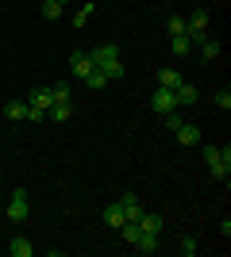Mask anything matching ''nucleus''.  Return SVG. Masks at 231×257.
Returning a JSON list of instances; mask_svg holds the SVG:
<instances>
[{
  "mask_svg": "<svg viewBox=\"0 0 231 257\" xmlns=\"http://www.w3.org/2000/svg\"><path fill=\"white\" fill-rule=\"evenodd\" d=\"M162 123H166V127H170V131H177V127H181V123H185V119H181V111H177V107H174V111H166V115H162Z\"/></svg>",
  "mask_w": 231,
  "mask_h": 257,
  "instance_id": "393cba45",
  "label": "nucleus"
},
{
  "mask_svg": "<svg viewBox=\"0 0 231 257\" xmlns=\"http://www.w3.org/2000/svg\"><path fill=\"white\" fill-rule=\"evenodd\" d=\"M166 35L174 39V35H185V16H170L166 20Z\"/></svg>",
  "mask_w": 231,
  "mask_h": 257,
  "instance_id": "aec40b11",
  "label": "nucleus"
},
{
  "mask_svg": "<svg viewBox=\"0 0 231 257\" xmlns=\"http://www.w3.org/2000/svg\"><path fill=\"white\" fill-rule=\"evenodd\" d=\"M31 215V200H27V188H12V200H8V219L12 223H23Z\"/></svg>",
  "mask_w": 231,
  "mask_h": 257,
  "instance_id": "7ed1b4c3",
  "label": "nucleus"
},
{
  "mask_svg": "<svg viewBox=\"0 0 231 257\" xmlns=\"http://www.w3.org/2000/svg\"><path fill=\"white\" fill-rule=\"evenodd\" d=\"M150 107L158 111V115H166V111H174V107H177V100H174V92H170V88H158V92L150 96Z\"/></svg>",
  "mask_w": 231,
  "mask_h": 257,
  "instance_id": "39448f33",
  "label": "nucleus"
},
{
  "mask_svg": "<svg viewBox=\"0 0 231 257\" xmlns=\"http://www.w3.org/2000/svg\"><path fill=\"white\" fill-rule=\"evenodd\" d=\"M200 58H204V62H216V58H220V43H216V39H204V43H200Z\"/></svg>",
  "mask_w": 231,
  "mask_h": 257,
  "instance_id": "f3484780",
  "label": "nucleus"
},
{
  "mask_svg": "<svg viewBox=\"0 0 231 257\" xmlns=\"http://www.w3.org/2000/svg\"><path fill=\"white\" fill-rule=\"evenodd\" d=\"M27 104L39 107V111H50V104H54V100H50V88H31V92H27Z\"/></svg>",
  "mask_w": 231,
  "mask_h": 257,
  "instance_id": "1a4fd4ad",
  "label": "nucleus"
},
{
  "mask_svg": "<svg viewBox=\"0 0 231 257\" xmlns=\"http://www.w3.org/2000/svg\"><path fill=\"white\" fill-rule=\"evenodd\" d=\"M8 253H12V257H31V253H35L31 238H23V234H20V238H12V242H8Z\"/></svg>",
  "mask_w": 231,
  "mask_h": 257,
  "instance_id": "4468645a",
  "label": "nucleus"
},
{
  "mask_svg": "<svg viewBox=\"0 0 231 257\" xmlns=\"http://www.w3.org/2000/svg\"><path fill=\"white\" fill-rule=\"evenodd\" d=\"M200 154H204V165H208V173L216 181L231 177V146H204Z\"/></svg>",
  "mask_w": 231,
  "mask_h": 257,
  "instance_id": "f03ea898",
  "label": "nucleus"
},
{
  "mask_svg": "<svg viewBox=\"0 0 231 257\" xmlns=\"http://www.w3.org/2000/svg\"><path fill=\"white\" fill-rule=\"evenodd\" d=\"M120 207H123V215H127V223H139V219H143V204H139V196H135V192H123Z\"/></svg>",
  "mask_w": 231,
  "mask_h": 257,
  "instance_id": "20e7f679",
  "label": "nucleus"
},
{
  "mask_svg": "<svg viewBox=\"0 0 231 257\" xmlns=\"http://www.w3.org/2000/svg\"><path fill=\"white\" fill-rule=\"evenodd\" d=\"M135 249H139V253H154V249H158V234H139Z\"/></svg>",
  "mask_w": 231,
  "mask_h": 257,
  "instance_id": "6ab92c4d",
  "label": "nucleus"
},
{
  "mask_svg": "<svg viewBox=\"0 0 231 257\" xmlns=\"http://www.w3.org/2000/svg\"><path fill=\"white\" fill-rule=\"evenodd\" d=\"M93 8H97V4L89 0V4H81V8L73 12V27H77V31H81V27H85V23H89V16H93Z\"/></svg>",
  "mask_w": 231,
  "mask_h": 257,
  "instance_id": "a211bd4d",
  "label": "nucleus"
},
{
  "mask_svg": "<svg viewBox=\"0 0 231 257\" xmlns=\"http://www.w3.org/2000/svg\"><path fill=\"white\" fill-rule=\"evenodd\" d=\"M174 135H177L181 146H200V127H197V123H181Z\"/></svg>",
  "mask_w": 231,
  "mask_h": 257,
  "instance_id": "423d86ee",
  "label": "nucleus"
},
{
  "mask_svg": "<svg viewBox=\"0 0 231 257\" xmlns=\"http://www.w3.org/2000/svg\"><path fill=\"white\" fill-rule=\"evenodd\" d=\"M170 50H174V58H189V50H193V43H189L185 35H174V39H170Z\"/></svg>",
  "mask_w": 231,
  "mask_h": 257,
  "instance_id": "2eb2a0df",
  "label": "nucleus"
},
{
  "mask_svg": "<svg viewBox=\"0 0 231 257\" xmlns=\"http://www.w3.org/2000/svg\"><path fill=\"white\" fill-rule=\"evenodd\" d=\"M0 188H4V177H0Z\"/></svg>",
  "mask_w": 231,
  "mask_h": 257,
  "instance_id": "c85d7f7f",
  "label": "nucleus"
},
{
  "mask_svg": "<svg viewBox=\"0 0 231 257\" xmlns=\"http://www.w3.org/2000/svg\"><path fill=\"white\" fill-rule=\"evenodd\" d=\"M46 115L54 119V123H66V119L73 115V104H69V100H66V104H50V111H46Z\"/></svg>",
  "mask_w": 231,
  "mask_h": 257,
  "instance_id": "dca6fc26",
  "label": "nucleus"
},
{
  "mask_svg": "<svg viewBox=\"0 0 231 257\" xmlns=\"http://www.w3.org/2000/svg\"><path fill=\"white\" fill-rule=\"evenodd\" d=\"M69 69H73V77H81V81H85V73L93 69L89 54H85V50H73V54H69Z\"/></svg>",
  "mask_w": 231,
  "mask_h": 257,
  "instance_id": "6e6552de",
  "label": "nucleus"
},
{
  "mask_svg": "<svg viewBox=\"0 0 231 257\" xmlns=\"http://www.w3.org/2000/svg\"><path fill=\"white\" fill-rule=\"evenodd\" d=\"M85 85L89 88H104V85H108V77L100 73V69H89V73H85Z\"/></svg>",
  "mask_w": 231,
  "mask_h": 257,
  "instance_id": "5701e85b",
  "label": "nucleus"
},
{
  "mask_svg": "<svg viewBox=\"0 0 231 257\" xmlns=\"http://www.w3.org/2000/svg\"><path fill=\"white\" fill-rule=\"evenodd\" d=\"M177 249H181V257H193V253H197V238H181V246H177Z\"/></svg>",
  "mask_w": 231,
  "mask_h": 257,
  "instance_id": "bb28decb",
  "label": "nucleus"
},
{
  "mask_svg": "<svg viewBox=\"0 0 231 257\" xmlns=\"http://www.w3.org/2000/svg\"><path fill=\"white\" fill-rule=\"evenodd\" d=\"M100 215H104V223H108V226H116V230H120V226L127 223V215H123L120 200H116V204H108V207H104V211H100Z\"/></svg>",
  "mask_w": 231,
  "mask_h": 257,
  "instance_id": "9d476101",
  "label": "nucleus"
},
{
  "mask_svg": "<svg viewBox=\"0 0 231 257\" xmlns=\"http://www.w3.org/2000/svg\"><path fill=\"white\" fill-rule=\"evenodd\" d=\"M43 20H58V16H62V4H58V0H43Z\"/></svg>",
  "mask_w": 231,
  "mask_h": 257,
  "instance_id": "4be33fe9",
  "label": "nucleus"
},
{
  "mask_svg": "<svg viewBox=\"0 0 231 257\" xmlns=\"http://www.w3.org/2000/svg\"><path fill=\"white\" fill-rule=\"evenodd\" d=\"M181 81H185V77H181V69H158V88H170V92H174Z\"/></svg>",
  "mask_w": 231,
  "mask_h": 257,
  "instance_id": "9b49d317",
  "label": "nucleus"
},
{
  "mask_svg": "<svg viewBox=\"0 0 231 257\" xmlns=\"http://www.w3.org/2000/svg\"><path fill=\"white\" fill-rule=\"evenodd\" d=\"M4 115H8L12 123H23V119H27V100H8V104H4Z\"/></svg>",
  "mask_w": 231,
  "mask_h": 257,
  "instance_id": "ddd939ff",
  "label": "nucleus"
},
{
  "mask_svg": "<svg viewBox=\"0 0 231 257\" xmlns=\"http://www.w3.org/2000/svg\"><path fill=\"white\" fill-rule=\"evenodd\" d=\"M174 100H177V107H189V104H197V100H200V92L189 85V81H181V85L174 88Z\"/></svg>",
  "mask_w": 231,
  "mask_h": 257,
  "instance_id": "0eeeda50",
  "label": "nucleus"
},
{
  "mask_svg": "<svg viewBox=\"0 0 231 257\" xmlns=\"http://www.w3.org/2000/svg\"><path fill=\"white\" fill-rule=\"evenodd\" d=\"M139 230H143V234H162V215L143 211V219H139Z\"/></svg>",
  "mask_w": 231,
  "mask_h": 257,
  "instance_id": "f8f14e48",
  "label": "nucleus"
},
{
  "mask_svg": "<svg viewBox=\"0 0 231 257\" xmlns=\"http://www.w3.org/2000/svg\"><path fill=\"white\" fill-rule=\"evenodd\" d=\"M58 4H62V8H66V4H69V0H58Z\"/></svg>",
  "mask_w": 231,
  "mask_h": 257,
  "instance_id": "cd10ccee",
  "label": "nucleus"
},
{
  "mask_svg": "<svg viewBox=\"0 0 231 257\" xmlns=\"http://www.w3.org/2000/svg\"><path fill=\"white\" fill-rule=\"evenodd\" d=\"M89 62H93V69H100V73L108 77V81H120L123 77V62H120V46L116 43H100L97 50H89Z\"/></svg>",
  "mask_w": 231,
  "mask_h": 257,
  "instance_id": "f257e3e1",
  "label": "nucleus"
},
{
  "mask_svg": "<svg viewBox=\"0 0 231 257\" xmlns=\"http://www.w3.org/2000/svg\"><path fill=\"white\" fill-rule=\"evenodd\" d=\"M50 100H54V104H66V100H69V85H66V81L50 88Z\"/></svg>",
  "mask_w": 231,
  "mask_h": 257,
  "instance_id": "b1692460",
  "label": "nucleus"
},
{
  "mask_svg": "<svg viewBox=\"0 0 231 257\" xmlns=\"http://www.w3.org/2000/svg\"><path fill=\"white\" fill-rule=\"evenodd\" d=\"M212 100H216V107H220V111H227V107H231V92H227V88H220Z\"/></svg>",
  "mask_w": 231,
  "mask_h": 257,
  "instance_id": "a878e982",
  "label": "nucleus"
},
{
  "mask_svg": "<svg viewBox=\"0 0 231 257\" xmlns=\"http://www.w3.org/2000/svg\"><path fill=\"white\" fill-rule=\"evenodd\" d=\"M120 234H123V242H127V246H135L143 230H139V223H123V226H120Z\"/></svg>",
  "mask_w": 231,
  "mask_h": 257,
  "instance_id": "412c9836",
  "label": "nucleus"
}]
</instances>
